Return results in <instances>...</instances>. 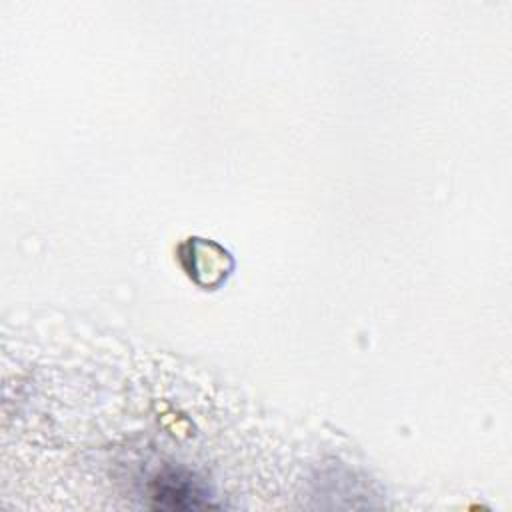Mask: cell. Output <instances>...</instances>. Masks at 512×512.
Listing matches in <instances>:
<instances>
[{
  "label": "cell",
  "instance_id": "cell-1",
  "mask_svg": "<svg viewBox=\"0 0 512 512\" xmlns=\"http://www.w3.org/2000/svg\"><path fill=\"white\" fill-rule=\"evenodd\" d=\"M150 496L156 508L190 510L212 506L206 488L192 474L182 470H166L152 480Z\"/></svg>",
  "mask_w": 512,
  "mask_h": 512
},
{
  "label": "cell",
  "instance_id": "cell-2",
  "mask_svg": "<svg viewBox=\"0 0 512 512\" xmlns=\"http://www.w3.org/2000/svg\"><path fill=\"white\" fill-rule=\"evenodd\" d=\"M184 250H188V254L182 252V260H184V262L190 260V266H186L188 274H190L196 282H200V284H204V286H214V284H218L222 278H226V274H228V270H230V266H232L230 254H228L224 248H220V246H214V250H212V254H210L208 260L202 258V252H200V248H198V244H196V238H194V240L190 238V240L184 244Z\"/></svg>",
  "mask_w": 512,
  "mask_h": 512
}]
</instances>
